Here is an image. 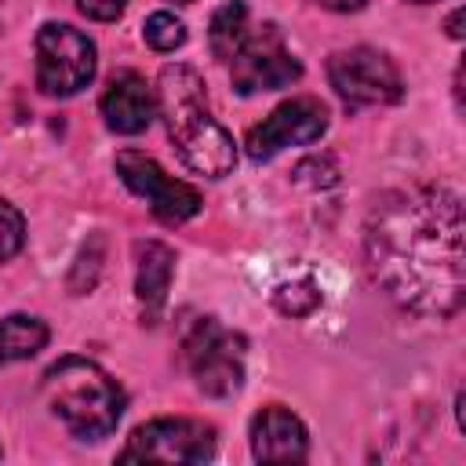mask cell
I'll use <instances>...</instances> for the list:
<instances>
[{
	"label": "cell",
	"instance_id": "obj_1",
	"mask_svg": "<svg viewBox=\"0 0 466 466\" xmlns=\"http://www.w3.org/2000/svg\"><path fill=\"white\" fill-rule=\"evenodd\" d=\"M462 200L444 186H411L382 197L364 229L375 280L393 302L422 317H451L462 306Z\"/></svg>",
	"mask_w": 466,
	"mask_h": 466
},
{
	"label": "cell",
	"instance_id": "obj_2",
	"mask_svg": "<svg viewBox=\"0 0 466 466\" xmlns=\"http://www.w3.org/2000/svg\"><path fill=\"white\" fill-rule=\"evenodd\" d=\"M157 109L164 116L167 138L175 142L186 167L208 178H222L237 164L229 131L208 113L204 80L189 66H164L157 80Z\"/></svg>",
	"mask_w": 466,
	"mask_h": 466
},
{
	"label": "cell",
	"instance_id": "obj_3",
	"mask_svg": "<svg viewBox=\"0 0 466 466\" xmlns=\"http://www.w3.org/2000/svg\"><path fill=\"white\" fill-rule=\"evenodd\" d=\"M44 397L51 411L80 437L102 441L124 415L120 386L87 357H62L44 371Z\"/></svg>",
	"mask_w": 466,
	"mask_h": 466
},
{
	"label": "cell",
	"instance_id": "obj_4",
	"mask_svg": "<svg viewBox=\"0 0 466 466\" xmlns=\"http://www.w3.org/2000/svg\"><path fill=\"white\" fill-rule=\"evenodd\" d=\"M186 360L208 397H229L244 382V339L226 331L215 317H200L186 331Z\"/></svg>",
	"mask_w": 466,
	"mask_h": 466
},
{
	"label": "cell",
	"instance_id": "obj_5",
	"mask_svg": "<svg viewBox=\"0 0 466 466\" xmlns=\"http://www.w3.org/2000/svg\"><path fill=\"white\" fill-rule=\"evenodd\" d=\"M95 76V44L66 25V22H47L36 33V84L44 95L66 98L87 87Z\"/></svg>",
	"mask_w": 466,
	"mask_h": 466
},
{
	"label": "cell",
	"instance_id": "obj_6",
	"mask_svg": "<svg viewBox=\"0 0 466 466\" xmlns=\"http://www.w3.org/2000/svg\"><path fill=\"white\" fill-rule=\"evenodd\" d=\"M328 80L346 106H390L404 95L397 66L375 47H350L331 55Z\"/></svg>",
	"mask_w": 466,
	"mask_h": 466
},
{
	"label": "cell",
	"instance_id": "obj_7",
	"mask_svg": "<svg viewBox=\"0 0 466 466\" xmlns=\"http://www.w3.org/2000/svg\"><path fill=\"white\" fill-rule=\"evenodd\" d=\"M215 455V430L197 419H153L127 437L124 462H204Z\"/></svg>",
	"mask_w": 466,
	"mask_h": 466
},
{
	"label": "cell",
	"instance_id": "obj_8",
	"mask_svg": "<svg viewBox=\"0 0 466 466\" xmlns=\"http://www.w3.org/2000/svg\"><path fill=\"white\" fill-rule=\"evenodd\" d=\"M116 171H120L124 186H127L131 193H138L160 222H171V226H175V222H186V218H193V215L200 211V204H204L193 186L171 178V175H167L153 157H146V153H135V149L116 153Z\"/></svg>",
	"mask_w": 466,
	"mask_h": 466
},
{
	"label": "cell",
	"instance_id": "obj_9",
	"mask_svg": "<svg viewBox=\"0 0 466 466\" xmlns=\"http://www.w3.org/2000/svg\"><path fill=\"white\" fill-rule=\"evenodd\" d=\"M229 62H233V87L240 95L277 91L302 76V66L284 47V36L277 33V25H258L255 33H248L240 51Z\"/></svg>",
	"mask_w": 466,
	"mask_h": 466
},
{
	"label": "cell",
	"instance_id": "obj_10",
	"mask_svg": "<svg viewBox=\"0 0 466 466\" xmlns=\"http://www.w3.org/2000/svg\"><path fill=\"white\" fill-rule=\"evenodd\" d=\"M328 127V109L317 98H291L284 106H277L262 124H255L244 138L248 157L251 160H269L277 157L284 146H302L320 138Z\"/></svg>",
	"mask_w": 466,
	"mask_h": 466
},
{
	"label": "cell",
	"instance_id": "obj_11",
	"mask_svg": "<svg viewBox=\"0 0 466 466\" xmlns=\"http://www.w3.org/2000/svg\"><path fill=\"white\" fill-rule=\"evenodd\" d=\"M306 448V426L288 408L269 404L251 419V451L258 462H302Z\"/></svg>",
	"mask_w": 466,
	"mask_h": 466
},
{
	"label": "cell",
	"instance_id": "obj_12",
	"mask_svg": "<svg viewBox=\"0 0 466 466\" xmlns=\"http://www.w3.org/2000/svg\"><path fill=\"white\" fill-rule=\"evenodd\" d=\"M157 98L138 73H116L102 95V116L116 135H138L149 127Z\"/></svg>",
	"mask_w": 466,
	"mask_h": 466
},
{
	"label": "cell",
	"instance_id": "obj_13",
	"mask_svg": "<svg viewBox=\"0 0 466 466\" xmlns=\"http://www.w3.org/2000/svg\"><path fill=\"white\" fill-rule=\"evenodd\" d=\"M171 273H175V255L167 244L160 240H146L138 244V277H135V291H138V306L146 324H153L167 302V288H171Z\"/></svg>",
	"mask_w": 466,
	"mask_h": 466
},
{
	"label": "cell",
	"instance_id": "obj_14",
	"mask_svg": "<svg viewBox=\"0 0 466 466\" xmlns=\"http://www.w3.org/2000/svg\"><path fill=\"white\" fill-rule=\"evenodd\" d=\"M44 342H47L44 320L25 317V313H15V317H4V320H0V364H7V360H25V357L40 353Z\"/></svg>",
	"mask_w": 466,
	"mask_h": 466
},
{
	"label": "cell",
	"instance_id": "obj_15",
	"mask_svg": "<svg viewBox=\"0 0 466 466\" xmlns=\"http://www.w3.org/2000/svg\"><path fill=\"white\" fill-rule=\"evenodd\" d=\"M248 33H251V29H248V7H244L240 0H229V4H222V7L211 15L208 44H211L215 58L229 62V58L240 51V44H244Z\"/></svg>",
	"mask_w": 466,
	"mask_h": 466
},
{
	"label": "cell",
	"instance_id": "obj_16",
	"mask_svg": "<svg viewBox=\"0 0 466 466\" xmlns=\"http://www.w3.org/2000/svg\"><path fill=\"white\" fill-rule=\"evenodd\" d=\"M142 36H146V44H149L153 51H175V47H182V44H186V25H182L175 15L157 11V15H149V18H146Z\"/></svg>",
	"mask_w": 466,
	"mask_h": 466
},
{
	"label": "cell",
	"instance_id": "obj_17",
	"mask_svg": "<svg viewBox=\"0 0 466 466\" xmlns=\"http://www.w3.org/2000/svg\"><path fill=\"white\" fill-rule=\"evenodd\" d=\"M273 302H277V309L288 313V317H306V313H313V309L320 306V291H317L313 280H295V284L277 288Z\"/></svg>",
	"mask_w": 466,
	"mask_h": 466
},
{
	"label": "cell",
	"instance_id": "obj_18",
	"mask_svg": "<svg viewBox=\"0 0 466 466\" xmlns=\"http://www.w3.org/2000/svg\"><path fill=\"white\" fill-rule=\"evenodd\" d=\"M22 240H25V222H22L18 208H11L0 197V262H7L11 255H18L22 251Z\"/></svg>",
	"mask_w": 466,
	"mask_h": 466
},
{
	"label": "cell",
	"instance_id": "obj_19",
	"mask_svg": "<svg viewBox=\"0 0 466 466\" xmlns=\"http://www.w3.org/2000/svg\"><path fill=\"white\" fill-rule=\"evenodd\" d=\"M295 182L313 186V189H328V186L339 182V167H335L331 157H309V160H302L295 167Z\"/></svg>",
	"mask_w": 466,
	"mask_h": 466
},
{
	"label": "cell",
	"instance_id": "obj_20",
	"mask_svg": "<svg viewBox=\"0 0 466 466\" xmlns=\"http://www.w3.org/2000/svg\"><path fill=\"white\" fill-rule=\"evenodd\" d=\"M124 4H127V0H76V7H80L87 18H95V22H113V18H120Z\"/></svg>",
	"mask_w": 466,
	"mask_h": 466
},
{
	"label": "cell",
	"instance_id": "obj_21",
	"mask_svg": "<svg viewBox=\"0 0 466 466\" xmlns=\"http://www.w3.org/2000/svg\"><path fill=\"white\" fill-rule=\"evenodd\" d=\"M317 4L328 11H360L364 7V0H317Z\"/></svg>",
	"mask_w": 466,
	"mask_h": 466
},
{
	"label": "cell",
	"instance_id": "obj_22",
	"mask_svg": "<svg viewBox=\"0 0 466 466\" xmlns=\"http://www.w3.org/2000/svg\"><path fill=\"white\" fill-rule=\"evenodd\" d=\"M459 18H462V11H455V15H451V18H448V33H451V36H455V40H459V36H462V29H459Z\"/></svg>",
	"mask_w": 466,
	"mask_h": 466
},
{
	"label": "cell",
	"instance_id": "obj_23",
	"mask_svg": "<svg viewBox=\"0 0 466 466\" xmlns=\"http://www.w3.org/2000/svg\"><path fill=\"white\" fill-rule=\"evenodd\" d=\"M411 4H430V0H411Z\"/></svg>",
	"mask_w": 466,
	"mask_h": 466
},
{
	"label": "cell",
	"instance_id": "obj_24",
	"mask_svg": "<svg viewBox=\"0 0 466 466\" xmlns=\"http://www.w3.org/2000/svg\"><path fill=\"white\" fill-rule=\"evenodd\" d=\"M178 4H189V0H178Z\"/></svg>",
	"mask_w": 466,
	"mask_h": 466
}]
</instances>
